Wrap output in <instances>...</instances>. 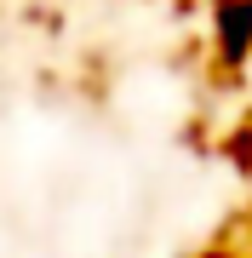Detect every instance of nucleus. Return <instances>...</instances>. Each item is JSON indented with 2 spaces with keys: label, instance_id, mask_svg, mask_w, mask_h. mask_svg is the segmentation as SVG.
I'll use <instances>...</instances> for the list:
<instances>
[{
  "label": "nucleus",
  "instance_id": "20e7f679",
  "mask_svg": "<svg viewBox=\"0 0 252 258\" xmlns=\"http://www.w3.org/2000/svg\"><path fill=\"white\" fill-rule=\"evenodd\" d=\"M212 6H229V0H212Z\"/></svg>",
  "mask_w": 252,
  "mask_h": 258
},
{
  "label": "nucleus",
  "instance_id": "7ed1b4c3",
  "mask_svg": "<svg viewBox=\"0 0 252 258\" xmlns=\"http://www.w3.org/2000/svg\"><path fill=\"white\" fill-rule=\"evenodd\" d=\"M195 258H229V252H224V247H212V252H195Z\"/></svg>",
  "mask_w": 252,
  "mask_h": 258
},
{
  "label": "nucleus",
  "instance_id": "f257e3e1",
  "mask_svg": "<svg viewBox=\"0 0 252 258\" xmlns=\"http://www.w3.org/2000/svg\"><path fill=\"white\" fill-rule=\"evenodd\" d=\"M212 52H218V69H246L252 63V0L212 6Z\"/></svg>",
  "mask_w": 252,
  "mask_h": 258
},
{
  "label": "nucleus",
  "instance_id": "f03ea898",
  "mask_svg": "<svg viewBox=\"0 0 252 258\" xmlns=\"http://www.w3.org/2000/svg\"><path fill=\"white\" fill-rule=\"evenodd\" d=\"M235 172H252V126H235L229 138H224V149H218Z\"/></svg>",
  "mask_w": 252,
  "mask_h": 258
}]
</instances>
